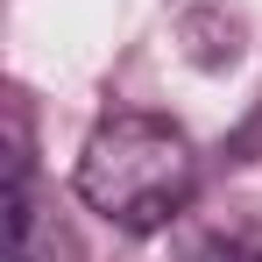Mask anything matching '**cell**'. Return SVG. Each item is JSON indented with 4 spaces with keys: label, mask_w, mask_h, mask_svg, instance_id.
Masks as SVG:
<instances>
[{
    "label": "cell",
    "mask_w": 262,
    "mask_h": 262,
    "mask_svg": "<svg viewBox=\"0 0 262 262\" xmlns=\"http://www.w3.org/2000/svg\"><path fill=\"white\" fill-rule=\"evenodd\" d=\"M199 191V149L163 114H106L78 149V199L121 234L170 227Z\"/></svg>",
    "instance_id": "obj_1"
},
{
    "label": "cell",
    "mask_w": 262,
    "mask_h": 262,
    "mask_svg": "<svg viewBox=\"0 0 262 262\" xmlns=\"http://www.w3.org/2000/svg\"><path fill=\"white\" fill-rule=\"evenodd\" d=\"M7 262H71V241L57 227V206L36 184V156L21 121L7 128Z\"/></svg>",
    "instance_id": "obj_2"
},
{
    "label": "cell",
    "mask_w": 262,
    "mask_h": 262,
    "mask_svg": "<svg viewBox=\"0 0 262 262\" xmlns=\"http://www.w3.org/2000/svg\"><path fill=\"white\" fill-rule=\"evenodd\" d=\"M177 36H220V14H184ZM234 36H241V29H227V50H220V43H191V57H199V64H234V57H241Z\"/></svg>",
    "instance_id": "obj_3"
},
{
    "label": "cell",
    "mask_w": 262,
    "mask_h": 262,
    "mask_svg": "<svg viewBox=\"0 0 262 262\" xmlns=\"http://www.w3.org/2000/svg\"><path fill=\"white\" fill-rule=\"evenodd\" d=\"M191 262H255V255H248L241 241H206V248H199Z\"/></svg>",
    "instance_id": "obj_4"
}]
</instances>
